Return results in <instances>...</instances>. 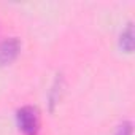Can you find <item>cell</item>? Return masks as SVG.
Here are the masks:
<instances>
[{
	"label": "cell",
	"instance_id": "1",
	"mask_svg": "<svg viewBox=\"0 0 135 135\" xmlns=\"http://www.w3.org/2000/svg\"><path fill=\"white\" fill-rule=\"evenodd\" d=\"M16 124L24 135H37L40 130V116L37 108L26 105L16 111Z\"/></svg>",
	"mask_w": 135,
	"mask_h": 135
},
{
	"label": "cell",
	"instance_id": "2",
	"mask_svg": "<svg viewBox=\"0 0 135 135\" xmlns=\"http://www.w3.org/2000/svg\"><path fill=\"white\" fill-rule=\"evenodd\" d=\"M21 51V43L18 38L11 37V38H7L0 43V67H5V65H10L19 54Z\"/></svg>",
	"mask_w": 135,
	"mask_h": 135
},
{
	"label": "cell",
	"instance_id": "3",
	"mask_svg": "<svg viewBox=\"0 0 135 135\" xmlns=\"http://www.w3.org/2000/svg\"><path fill=\"white\" fill-rule=\"evenodd\" d=\"M133 26H132V22H129L124 29H122V32H121V37H119V48L124 51V52H127V54H130L132 51H133Z\"/></svg>",
	"mask_w": 135,
	"mask_h": 135
},
{
	"label": "cell",
	"instance_id": "4",
	"mask_svg": "<svg viewBox=\"0 0 135 135\" xmlns=\"http://www.w3.org/2000/svg\"><path fill=\"white\" fill-rule=\"evenodd\" d=\"M60 81H62V78H56V81H54V84H52V88H51V92H49L51 111L54 110V103H57V100H59V91H57V89H60Z\"/></svg>",
	"mask_w": 135,
	"mask_h": 135
},
{
	"label": "cell",
	"instance_id": "5",
	"mask_svg": "<svg viewBox=\"0 0 135 135\" xmlns=\"http://www.w3.org/2000/svg\"><path fill=\"white\" fill-rule=\"evenodd\" d=\"M114 135H132V122H130V121L122 122V124L118 127V130H116Z\"/></svg>",
	"mask_w": 135,
	"mask_h": 135
}]
</instances>
